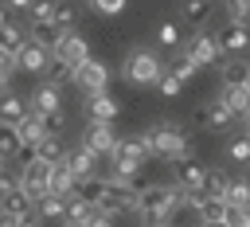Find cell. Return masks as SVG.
<instances>
[{
    "label": "cell",
    "mask_w": 250,
    "mask_h": 227,
    "mask_svg": "<svg viewBox=\"0 0 250 227\" xmlns=\"http://www.w3.org/2000/svg\"><path fill=\"white\" fill-rule=\"evenodd\" d=\"M180 204H184V196L172 184H145L137 192V215H141L145 227H164L180 211Z\"/></svg>",
    "instance_id": "obj_1"
},
{
    "label": "cell",
    "mask_w": 250,
    "mask_h": 227,
    "mask_svg": "<svg viewBox=\"0 0 250 227\" xmlns=\"http://www.w3.org/2000/svg\"><path fill=\"white\" fill-rule=\"evenodd\" d=\"M145 137H148L152 157H172V160H188V157H195V153H191V141L184 137V129H180L176 121H160V125L145 129Z\"/></svg>",
    "instance_id": "obj_2"
},
{
    "label": "cell",
    "mask_w": 250,
    "mask_h": 227,
    "mask_svg": "<svg viewBox=\"0 0 250 227\" xmlns=\"http://www.w3.org/2000/svg\"><path fill=\"white\" fill-rule=\"evenodd\" d=\"M51 55H55V63L78 70V67L90 59V47H86V39H82L78 31H59V39L51 43Z\"/></svg>",
    "instance_id": "obj_3"
},
{
    "label": "cell",
    "mask_w": 250,
    "mask_h": 227,
    "mask_svg": "<svg viewBox=\"0 0 250 227\" xmlns=\"http://www.w3.org/2000/svg\"><path fill=\"white\" fill-rule=\"evenodd\" d=\"M160 74H164V67H160V59H156L148 47H141V51H133V55L125 59V78L137 82V86H148V82H156Z\"/></svg>",
    "instance_id": "obj_4"
},
{
    "label": "cell",
    "mask_w": 250,
    "mask_h": 227,
    "mask_svg": "<svg viewBox=\"0 0 250 227\" xmlns=\"http://www.w3.org/2000/svg\"><path fill=\"white\" fill-rule=\"evenodd\" d=\"M51 168H55V164H47V160H39V157H35L31 164H23V168H20V188H23L35 204L51 192Z\"/></svg>",
    "instance_id": "obj_5"
},
{
    "label": "cell",
    "mask_w": 250,
    "mask_h": 227,
    "mask_svg": "<svg viewBox=\"0 0 250 227\" xmlns=\"http://www.w3.org/2000/svg\"><path fill=\"white\" fill-rule=\"evenodd\" d=\"M188 59H191L195 67H219V63H223V43H219V35L199 31V35L191 39V47H188Z\"/></svg>",
    "instance_id": "obj_6"
},
{
    "label": "cell",
    "mask_w": 250,
    "mask_h": 227,
    "mask_svg": "<svg viewBox=\"0 0 250 227\" xmlns=\"http://www.w3.org/2000/svg\"><path fill=\"white\" fill-rule=\"evenodd\" d=\"M16 63H20V70L43 74V70H51L55 55H51V47H47V43H39V39H27V43H23V51L16 55Z\"/></svg>",
    "instance_id": "obj_7"
},
{
    "label": "cell",
    "mask_w": 250,
    "mask_h": 227,
    "mask_svg": "<svg viewBox=\"0 0 250 227\" xmlns=\"http://www.w3.org/2000/svg\"><path fill=\"white\" fill-rule=\"evenodd\" d=\"M203 184H207V168H203L195 157H188V160H176V188H180L184 196H191V192H203Z\"/></svg>",
    "instance_id": "obj_8"
},
{
    "label": "cell",
    "mask_w": 250,
    "mask_h": 227,
    "mask_svg": "<svg viewBox=\"0 0 250 227\" xmlns=\"http://www.w3.org/2000/svg\"><path fill=\"white\" fill-rule=\"evenodd\" d=\"M74 82H78L86 94H98V90H105V82H109V67H105L102 59H86V63L74 70Z\"/></svg>",
    "instance_id": "obj_9"
},
{
    "label": "cell",
    "mask_w": 250,
    "mask_h": 227,
    "mask_svg": "<svg viewBox=\"0 0 250 227\" xmlns=\"http://www.w3.org/2000/svg\"><path fill=\"white\" fill-rule=\"evenodd\" d=\"M82 145L94 149V153H113L117 149V133L109 129V121H90L86 133H82Z\"/></svg>",
    "instance_id": "obj_10"
},
{
    "label": "cell",
    "mask_w": 250,
    "mask_h": 227,
    "mask_svg": "<svg viewBox=\"0 0 250 227\" xmlns=\"http://www.w3.org/2000/svg\"><path fill=\"white\" fill-rule=\"evenodd\" d=\"M31 110L35 114H55L59 106H62V94H59V82H39L35 90H31Z\"/></svg>",
    "instance_id": "obj_11"
},
{
    "label": "cell",
    "mask_w": 250,
    "mask_h": 227,
    "mask_svg": "<svg viewBox=\"0 0 250 227\" xmlns=\"http://www.w3.org/2000/svg\"><path fill=\"white\" fill-rule=\"evenodd\" d=\"M230 121H234V110H230V106H227L223 98L199 110V125H203V129H227Z\"/></svg>",
    "instance_id": "obj_12"
},
{
    "label": "cell",
    "mask_w": 250,
    "mask_h": 227,
    "mask_svg": "<svg viewBox=\"0 0 250 227\" xmlns=\"http://www.w3.org/2000/svg\"><path fill=\"white\" fill-rule=\"evenodd\" d=\"M66 164L74 168L78 180H82V176H94V172H98V153L86 149V145H74V149H66Z\"/></svg>",
    "instance_id": "obj_13"
},
{
    "label": "cell",
    "mask_w": 250,
    "mask_h": 227,
    "mask_svg": "<svg viewBox=\"0 0 250 227\" xmlns=\"http://www.w3.org/2000/svg\"><path fill=\"white\" fill-rule=\"evenodd\" d=\"M27 114H31V102H23L20 94H8V90H0V121H8V125H20Z\"/></svg>",
    "instance_id": "obj_14"
},
{
    "label": "cell",
    "mask_w": 250,
    "mask_h": 227,
    "mask_svg": "<svg viewBox=\"0 0 250 227\" xmlns=\"http://www.w3.org/2000/svg\"><path fill=\"white\" fill-rule=\"evenodd\" d=\"M94 211H98V207H94L90 200H82L78 192H70V196H66V215H62V219H66V227H86Z\"/></svg>",
    "instance_id": "obj_15"
},
{
    "label": "cell",
    "mask_w": 250,
    "mask_h": 227,
    "mask_svg": "<svg viewBox=\"0 0 250 227\" xmlns=\"http://www.w3.org/2000/svg\"><path fill=\"white\" fill-rule=\"evenodd\" d=\"M86 114H90V121H113V117H117V102H113L105 90H98V94H90Z\"/></svg>",
    "instance_id": "obj_16"
},
{
    "label": "cell",
    "mask_w": 250,
    "mask_h": 227,
    "mask_svg": "<svg viewBox=\"0 0 250 227\" xmlns=\"http://www.w3.org/2000/svg\"><path fill=\"white\" fill-rule=\"evenodd\" d=\"M219 43H223V51H246V43H250V31H246V23L230 20V23L219 31Z\"/></svg>",
    "instance_id": "obj_17"
},
{
    "label": "cell",
    "mask_w": 250,
    "mask_h": 227,
    "mask_svg": "<svg viewBox=\"0 0 250 227\" xmlns=\"http://www.w3.org/2000/svg\"><path fill=\"white\" fill-rule=\"evenodd\" d=\"M78 188V176H74V168L66 164V160H59L55 168H51V192H59V196H70Z\"/></svg>",
    "instance_id": "obj_18"
},
{
    "label": "cell",
    "mask_w": 250,
    "mask_h": 227,
    "mask_svg": "<svg viewBox=\"0 0 250 227\" xmlns=\"http://www.w3.org/2000/svg\"><path fill=\"white\" fill-rule=\"evenodd\" d=\"M230 110H234V117H250V90L246 86H227L223 82V94H219Z\"/></svg>",
    "instance_id": "obj_19"
},
{
    "label": "cell",
    "mask_w": 250,
    "mask_h": 227,
    "mask_svg": "<svg viewBox=\"0 0 250 227\" xmlns=\"http://www.w3.org/2000/svg\"><path fill=\"white\" fill-rule=\"evenodd\" d=\"M55 12H59V4H55V0H35V4L27 8L31 31H35V27H55Z\"/></svg>",
    "instance_id": "obj_20"
},
{
    "label": "cell",
    "mask_w": 250,
    "mask_h": 227,
    "mask_svg": "<svg viewBox=\"0 0 250 227\" xmlns=\"http://www.w3.org/2000/svg\"><path fill=\"white\" fill-rule=\"evenodd\" d=\"M16 129H20V141H23V145H39V141L47 137V125H43V117H39L35 110H31V114H27Z\"/></svg>",
    "instance_id": "obj_21"
},
{
    "label": "cell",
    "mask_w": 250,
    "mask_h": 227,
    "mask_svg": "<svg viewBox=\"0 0 250 227\" xmlns=\"http://www.w3.org/2000/svg\"><path fill=\"white\" fill-rule=\"evenodd\" d=\"M35 215H39V219H62V215H66V196L47 192V196L35 204Z\"/></svg>",
    "instance_id": "obj_22"
},
{
    "label": "cell",
    "mask_w": 250,
    "mask_h": 227,
    "mask_svg": "<svg viewBox=\"0 0 250 227\" xmlns=\"http://www.w3.org/2000/svg\"><path fill=\"white\" fill-rule=\"evenodd\" d=\"M180 12H184V20H188L191 27H199V31H203V27H207V20H211V0H184V8H180Z\"/></svg>",
    "instance_id": "obj_23"
},
{
    "label": "cell",
    "mask_w": 250,
    "mask_h": 227,
    "mask_svg": "<svg viewBox=\"0 0 250 227\" xmlns=\"http://www.w3.org/2000/svg\"><path fill=\"white\" fill-rule=\"evenodd\" d=\"M35 157H39V160H47V164H59V160H66V149H62V141H59V137H51V133H47V137L35 145Z\"/></svg>",
    "instance_id": "obj_24"
},
{
    "label": "cell",
    "mask_w": 250,
    "mask_h": 227,
    "mask_svg": "<svg viewBox=\"0 0 250 227\" xmlns=\"http://www.w3.org/2000/svg\"><path fill=\"white\" fill-rule=\"evenodd\" d=\"M23 43H27V35H23V31H20V27L8 20V23L0 27V51H8V55H20V51H23Z\"/></svg>",
    "instance_id": "obj_25"
},
{
    "label": "cell",
    "mask_w": 250,
    "mask_h": 227,
    "mask_svg": "<svg viewBox=\"0 0 250 227\" xmlns=\"http://www.w3.org/2000/svg\"><path fill=\"white\" fill-rule=\"evenodd\" d=\"M20 129L16 125H8V121H0V160H12L16 153H20Z\"/></svg>",
    "instance_id": "obj_26"
},
{
    "label": "cell",
    "mask_w": 250,
    "mask_h": 227,
    "mask_svg": "<svg viewBox=\"0 0 250 227\" xmlns=\"http://www.w3.org/2000/svg\"><path fill=\"white\" fill-rule=\"evenodd\" d=\"M246 78H250V63H242V59H227L223 63V82L227 86H246Z\"/></svg>",
    "instance_id": "obj_27"
},
{
    "label": "cell",
    "mask_w": 250,
    "mask_h": 227,
    "mask_svg": "<svg viewBox=\"0 0 250 227\" xmlns=\"http://www.w3.org/2000/svg\"><path fill=\"white\" fill-rule=\"evenodd\" d=\"M223 200H227V204H242V207H250V180H246V176H242V180H238V176H230V180H227V196H223Z\"/></svg>",
    "instance_id": "obj_28"
},
{
    "label": "cell",
    "mask_w": 250,
    "mask_h": 227,
    "mask_svg": "<svg viewBox=\"0 0 250 227\" xmlns=\"http://www.w3.org/2000/svg\"><path fill=\"white\" fill-rule=\"evenodd\" d=\"M227 172L223 168H207V184H203V196H215V200H223L227 196Z\"/></svg>",
    "instance_id": "obj_29"
},
{
    "label": "cell",
    "mask_w": 250,
    "mask_h": 227,
    "mask_svg": "<svg viewBox=\"0 0 250 227\" xmlns=\"http://www.w3.org/2000/svg\"><path fill=\"white\" fill-rule=\"evenodd\" d=\"M223 223H227V227H250V207H242V204H227Z\"/></svg>",
    "instance_id": "obj_30"
},
{
    "label": "cell",
    "mask_w": 250,
    "mask_h": 227,
    "mask_svg": "<svg viewBox=\"0 0 250 227\" xmlns=\"http://www.w3.org/2000/svg\"><path fill=\"white\" fill-rule=\"evenodd\" d=\"M168 70H172V74H176L180 82H188V78H191V74H195L199 67H195V63L188 59V51H184V55H176V59H172V67H168Z\"/></svg>",
    "instance_id": "obj_31"
},
{
    "label": "cell",
    "mask_w": 250,
    "mask_h": 227,
    "mask_svg": "<svg viewBox=\"0 0 250 227\" xmlns=\"http://www.w3.org/2000/svg\"><path fill=\"white\" fill-rule=\"evenodd\" d=\"M227 157H230L234 164H246V160H250V133H246V137H234L230 149H227Z\"/></svg>",
    "instance_id": "obj_32"
},
{
    "label": "cell",
    "mask_w": 250,
    "mask_h": 227,
    "mask_svg": "<svg viewBox=\"0 0 250 227\" xmlns=\"http://www.w3.org/2000/svg\"><path fill=\"white\" fill-rule=\"evenodd\" d=\"M74 20H78V12H74L70 4H59V12H55V27H59V31H74Z\"/></svg>",
    "instance_id": "obj_33"
},
{
    "label": "cell",
    "mask_w": 250,
    "mask_h": 227,
    "mask_svg": "<svg viewBox=\"0 0 250 227\" xmlns=\"http://www.w3.org/2000/svg\"><path fill=\"white\" fill-rule=\"evenodd\" d=\"M156 39H160V47H180V27L164 20V23L156 27Z\"/></svg>",
    "instance_id": "obj_34"
},
{
    "label": "cell",
    "mask_w": 250,
    "mask_h": 227,
    "mask_svg": "<svg viewBox=\"0 0 250 227\" xmlns=\"http://www.w3.org/2000/svg\"><path fill=\"white\" fill-rule=\"evenodd\" d=\"M156 86H160V94H164V98H176V94L184 90V82H180V78H176L172 70H164V74L156 78Z\"/></svg>",
    "instance_id": "obj_35"
},
{
    "label": "cell",
    "mask_w": 250,
    "mask_h": 227,
    "mask_svg": "<svg viewBox=\"0 0 250 227\" xmlns=\"http://www.w3.org/2000/svg\"><path fill=\"white\" fill-rule=\"evenodd\" d=\"M16 55H8V51H0V90H8V82H12V74H16Z\"/></svg>",
    "instance_id": "obj_36"
},
{
    "label": "cell",
    "mask_w": 250,
    "mask_h": 227,
    "mask_svg": "<svg viewBox=\"0 0 250 227\" xmlns=\"http://www.w3.org/2000/svg\"><path fill=\"white\" fill-rule=\"evenodd\" d=\"M227 12H230V20L250 23V0H227Z\"/></svg>",
    "instance_id": "obj_37"
},
{
    "label": "cell",
    "mask_w": 250,
    "mask_h": 227,
    "mask_svg": "<svg viewBox=\"0 0 250 227\" xmlns=\"http://www.w3.org/2000/svg\"><path fill=\"white\" fill-rule=\"evenodd\" d=\"M39 117H43V125H47V133H51V137H59V133H62V125H66L62 110H55V114H39Z\"/></svg>",
    "instance_id": "obj_38"
},
{
    "label": "cell",
    "mask_w": 250,
    "mask_h": 227,
    "mask_svg": "<svg viewBox=\"0 0 250 227\" xmlns=\"http://www.w3.org/2000/svg\"><path fill=\"white\" fill-rule=\"evenodd\" d=\"M90 8L102 12V16H117V12L125 8V0H90Z\"/></svg>",
    "instance_id": "obj_39"
},
{
    "label": "cell",
    "mask_w": 250,
    "mask_h": 227,
    "mask_svg": "<svg viewBox=\"0 0 250 227\" xmlns=\"http://www.w3.org/2000/svg\"><path fill=\"white\" fill-rule=\"evenodd\" d=\"M20 188V176H8V172H0V200L8 196V192H16Z\"/></svg>",
    "instance_id": "obj_40"
},
{
    "label": "cell",
    "mask_w": 250,
    "mask_h": 227,
    "mask_svg": "<svg viewBox=\"0 0 250 227\" xmlns=\"http://www.w3.org/2000/svg\"><path fill=\"white\" fill-rule=\"evenodd\" d=\"M86 227H113V215H102V211H94Z\"/></svg>",
    "instance_id": "obj_41"
},
{
    "label": "cell",
    "mask_w": 250,
    "mask_h": 227,
    "mask_svg": "<svg viewBox=\"0 0 250 227\" xmlns=\"http://www.w3.org/2000/svg\"><path fill=\"white\" fill-rule=\"evenodd\" d=\"M8 4H12V8H20V12H27V8L35 4V0H8Z\"/></svg>",
    "instance_id": "obj_42"
},
{
    "label": "cell",
    "mask_w": 250,
    "mask_h": 227,
    "mask_svg": "<svg viewBox=\"0 0 250 227\" xmlns=\"http://www.w3.org/2000/svg\"><path fill=\"white\" fill-rule=\"evenodd\" d=\"M199 227H227V223H223V219H219V223H199Z\"/></svg>",
    "instance_id": "obj_43"
},
{
    "label": "cell",
    "mask_w": 250,
    "mask_h": 227,
    "mask_svg": "<svg viewBox=\"0 0 250 227\" xmlns=\"http://www.w3.org/2000/svg\"><path fill=\"white\" fill-rule=\"evenodd\" d=\"M20 227H39V223H35V219H23V223H20Z\"/></svg>",
    "instance_id": "obj_44"
},
{
    "label": "cell",
    "mask_w": 250,
    "mask_h": 227,
    "mask_svg": "<svg viewBox=\"0 0 250 227\" xmlns=\"http://www.w3.org/2000/svg\"><path fill=\"white\" fill-rule=\"evenodd\" d=\"M4 23H8V20H4V8H0V27H4Z\"/></svg>",
    "instance_id": "obj_45"
},
{
    "label": "cell",
    "mask_w": 250,
    "mask_h": 227,
    "mask_svg": "<svg viewBox=\"0 0 250 227\" xmlns=\"http://www.w3.org/2000/svg\"><path fill=\"white\" fill-rule=\"evenodd\" d=\"M246 90H250V78H246Z\"/></svg>",
    "instance_id": "obj_46"
},
{
    "label": "cell",
    "mask_w": 250,
    "mask_h": 227,
    "mask_svg": "<svg viewBox=\"0 0 250 227\" xmlns=\"http://www.w3.org/2000/svg\"><path fill=\"white\" fill-rule=\"evenodd\" d=\"M246 180H250V172H246Z\"/></svg>",
    "instance_id": "obj_47"
},
{
    "label": "cell",
    "mask_w": 250,
    "mask_h": 227,
    "mask_svg": "<svg viewBox=\"0 0 250 227\" xmlns=\"http://www.w3.org/2000/svg\"><path fill=\"white\" fill-rule=\"evenodd\" d=\"M246 133H250V129H246Z\"/></svg>",
    "instance_id": "obj_48"
},
{
    "label": "cell",
    "mask_w": 250,
    "mask_h": 227,
    "mask_svg": "<svg viewBox=\"0 0 250 227\" xmlns=\"http://www.w3.org/2000/svg\"><path fill=\"white\" fill-rule=\"evenodd\" d=\"M0 164H4V160H0Z\"/></svg>",
    "instance_id": "obj_49"
}]
</instances>
